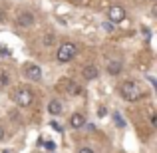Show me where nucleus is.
<instances>
[{"label":"nucleus","instance_id":"obj_1","mask_svg":"<svg viewBox=\"0 0 157 153\" xmlns=\"http://www.w3.org/2000/svg\"><path fill=\"white\" fill-rule=\"evenodd\" d=\"M119 94H121V98L125 101H139L141 100V96H143V92H141V86L137 84V82H133V80H127V82H123L121 86H119Z\"/></svg>","mask_w":157,"mask_h":153},{"label":"nucleus","instance_id":"obj_2","mask_svg":"<svg viewBox=\"0 0 157 153\" xmlns=\"http://www.w3.org/2000/svg\"><path fill=\"white\" fill-rule=\"evenodd\" d=\"M76 56H78V46L74 42H64L56 52V60L60 62V64H68V62H72Z\"/></svg>","mask_w":157,"mask_h":153},{"label":"nucleus","instance_id":"obj_3","mask_svg":"<svg viewBox=\"0 0 157 153\" xmlns=\"http://www.w3.org/2000/svg\"><path fill=\"white\" fill-rule=\"evenodd\" d=\"M12 100H14V103L20 105V107H30L32 103H34V94H32V90H28V88H18L14 92V96H12Z\"/></svg>","mask_w":157,"mask_h":153},{"label":"nucleus","instance_id":"obj_4","mask_svg":"<svg viewBox=\"0 0 157 153\" xmlns=\"http://www.w3.org/2000/svg\"><path fill=\"white\" fill-rule=\"evenodd\" d=\"M107 18H109V22H123V20H125V10H123L121 6H117V4H115V6H111L109 10H107Z\"/></svg>","mask_w":157,"mask_h":153},{"label":"nucleus","instance_id":"obj_5","mask_svg":"<svg viewBox=\"0 0 157 153\" xmlns=\"http://www.w3.org/2000/svg\"><path fill=\"white\" fill-rule=\"evenodd\" d=\"M24 74H26V78L38 82L40 78H42V68H40V66H36V64H28L26 70H24Z\"/></svg>","mask_w":157,"mask_h":153},{"label":"nucleus","instance_id":"obj_6","mask_svg":"<svg viewBox=\"0 0 157 153\" xmlns=\"http://www.w3.org/2000/svg\"><path fill=\"white\" fill-rule=\"evenodd\" d=\"M16 22H18V26L28 28V26H32V24H34V14H32V12H22V14H18Z\"/></svg>","mask_w":157,"mask_h":153},{"label":"nucleus","instance_id":"obj_7","mask_svg":"<svg viewBox=\"0 0 157 153\" xmlns=\"http://www.w3.org/2000/svg\"><path fill=\"white\" fill-rule=\"evenodd\" d=\"M70 125L74 127V129H80V127L86 125V115L84 113H74L72 119H70Z\"/></svg>","mask_w":157,"mask_h":153},{"label":"nucleus","instance_id":"obj_8","mask_svg":"<svg viewBox=\"0 0 157 153\" xmlns=\"http://www.w3.org/2000/svg\"><path fill=\"white\" fill-rule=\"evenodd\" d=\"M121 68H123V64H121L119 60L107 62V74H109V76H117V74L121 72Z\"/></svg>","mask_w":157,"mask_h":153},{"label":"nucleus","instance_id":"obj_9","mask_svg":"<svg viewBox=\"0 0 157 153\" xmlns=\"http://www.w3.org/2000/svg\"><path fill=\"white\" fill-rule=\"evenodd\" d=\"M82 74H84L86 80H96V78H98V68H96V66H84Z\"/></svg>","mask_w":157,"mask_h":153},{"label":"nucleus","instance_id":"obj_10","mask_svg":"<svg viewBox=\"0 0 157 153\" xmlns=\"http://www.w3.org/2000/svg\"><path fill=\"white\" fill-rule=\"evenodd\" d=\"M48 111H50V115H60L62 113V101L60 100H52L48 103Z\"/></svg>","mask_w":157,"mask_h":153},{"label":"nucleus","instance_id":"obj_11","mask_svg":"<svg viewBox=\"0 0 157 153\" xmlns=\"http://www.w3.org/2000/svg\"><path fill=\"white\" fill-rule=\"evenodd\" d=\"M64 86H66V90H68L72 96H78V94H82V88L76 84V82H70V80H66L64 82Z\"/></svg>","mask_w":157,"mask_h":153},{"label":"nucleus","instance_id":"obj_12","mask_svg":"<svg viewBox=\"0 0 157 153\" xmlns=\"http://www.w3.org/2000/svg\"><path fill=\"white\" fill-rule=\"evenodd\" d=\"M8 82H10V80H8V74H0V88H4V86H8Z\"/></svg>","mask_w":157,"mask_h":153},{"label":"nucleus","instance_id":"obj_13","mask_svg":"<svg viewBox=\"0 0 157 153\" xmlns=\"http://www.w3.org/2000/svg\"><path fill=\"white\" fill-rule=\"evenodd\" d=\"M113 119H115V123H117L119 127H123V125H125V123H123V119L119 117V113H117V111H115V113H113Z\"/></svg>","mask_w":157,"mask_h":153},{"label":"nucleus","instance_id":"obj_14","mask_svg":"<svg viewBox=\"0 0 157 153\" xmlns=\"http://www.w3.org/2000/svg\"><path fill=\"white\" fill-rule=\"evenodd\" d=\"M46 149L48 151H54V149H56V143H54V141H46Z\"/></svg>","mask_w":157,"mask_h":153},{"label":"nucleus","instance_id":"obj_15","mask_svg":"<svg viewBox=\"0 0 157 153\" xmlns=\"http://www.w3.org/2000/svg\"><path fill=\"white\" fill-rule=\"evenodd\" d=\"M52 127H54V129H56V131H60V133H62V131H64V127H62L60 123H56V121H52Z\"/></svg>","mask_w":157,"mask_h":153},{"label":"nucleus","instance_id":"obj_16","mask_svg":"<svg viewBox=\"0 0 157 153\" xmlns=\"http://www.w3.org/2000/svg\"><path fill=\"white\" fill-rule=\"evenodd\" d=\"M52 42H54V36H52V34H48V38H44V44H46V46H50Z\"/></svg>","mask_w":157,"mask_h":153},{"label":"nucleus","instance_id":"obj_17","mask_svg":"<svg viewBox=\"0 0 157 153\" xmlns=\"http://www.w3.org/2000/svg\"><path fill=\"white\" fill-rule=\"evenodd\" d=\"M104 30L111 32V30H113V24H111V22H104Z\"/></svg>","mask_w":157,"mask_h":153},{"label":"nucleus","instance_id":"obj_18","mask_svg":"<svg viewBox=\"0 0 157 153\" xmlns=\"http://www.w3.org/2000/svg\"><path fill=\"white\" fill-rule=\"evenodd\" d=\"M0 50H2V56H10V50H8L6 46H2V44H0Z\"/></svg>","mask_w":157,"mask_h":153},{"label":"nucleus","instance_id":"obj_19","mask_svg":"<svg viewBox=\"0 0 157 153\" xmlns=\"http://www.w3.org/2000/svg\"><path fill=\"white\" fill-rule=\"evenodd\" d=\"M78 153H94V149H90V147H82Z\"/></svg>","mask_w":157,"mask_h":153},{"label":"nucleus","instance_id":"obj_20","mask_svg":"<svg viewBox=\"0 0 157 153\" xmlns=\"http://www.w3.org/2000/svg\"><path fill=\"white\" fill-rule=\"evenodd\" d=\"M0 22H6V12L0 10Z\"/></svg>","mask_w":157,"mask_h":153},{"label":"nucleus","instance_id":"obj_21","mask_svg":"<svg viewBox=\"0 0 157 153\" xmlns=\"http://www.w3.org/2000/svg\"><path fill=\"white\" fill-rule=\"evenodd\" d=\"M2 139H4V127L0 125V141H2Z\"/></svg>","mask_w":157,"mask_h":153},{"label":"nucleus","instance_id":"obj_22","mask_svg":"<svg viewBox=\"0 0 157 153\" xmlns=\"http://www.w3.org/2000/svg\"><path fill=\"white\" fill-rule=\"evenodd\" d=\"M151 2H155V0H151Z\"/></svg>","mask_w":157,"mask_h":153}]
</instances>
